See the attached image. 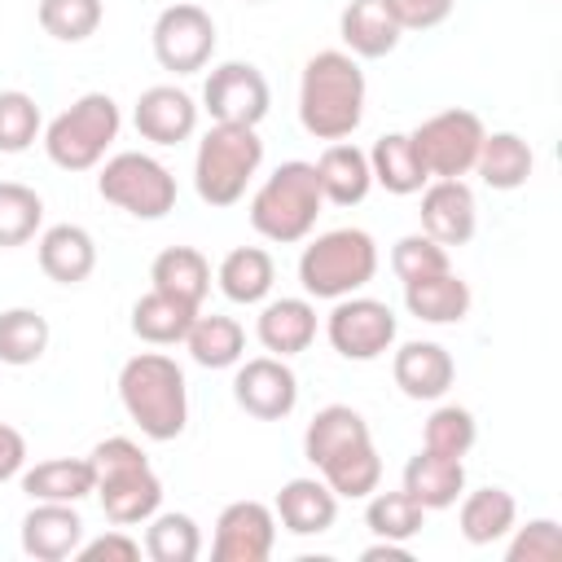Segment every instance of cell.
I'll return each instance as SVG.
<instances>
[{"label": "cell", "mask_w": 562, "mask_h": 562, "mask_svg": "<svg viewBox=\"0 0 562 562\" xmlns=\"http://www.w3.org/2000/svg\"><path fill=\"white\" fill-rule=\"evenodd\" d=\"M364 70L347 48H321L299 79V123L316 140H347L364 119Z\"/></svg>", "instance_id": "6da1fadb"}, {"label": "cell", "mask_w": 562, "mask_h": 562, "mask_svg": "<svg viewBox=\"0 0 562 562\" xmlns=\"http://www.w3.org/2000/svg\"><path fill=\"white\" fill-rule=\"evenodd\" d=\"M119 404L154 443H171L189 426L184 369L162 351H140L119 369Z\"/></svg>", "instance_id": "7a4b0ae2"}, {"label": "cell", "mask_w": 562, "mask_h": 562, "mask_svg": "<svg viewBox=\"0 0 562 562\" xmlns=\"http://www.w3.org/2000/svg\"><path fill=\"white\" fill-rule=\"evenodd\" d=\"M88 461L97 474L101 514L114 527H136V522H149L158 514L162 483L149 470V457L140 452V443H132L127 435H110L88 452Z\"/></svg>", "instance_id": "3957f363"}, {"label": "cell", "mask_w": 562, "mask_h": 562, "mask_svg": "<svg viewBox=\"0 0 562 562\" xmlns=\"http://www.w3.org/2000/svg\"><path fill=\"white\" fill-rule=\"evenodd\" d=\"M325 206L321 180H316V162L290 158L281 162L250 198V228L263 241L277 246H294L316 228V215Z\"/></svg>", "instance_id": "277c9868"}, {"label": "cell", "mask_w": 562, "mask_h": 562, "mask_svg": "<svg viewBox=\"0 0 562 562\" xmlns=\"http://www.w3.org/2000/svg\"><path fill=\"white\" fill-rule=\"evenodd\" d=\"M263 140L255 127L241 123H211L193 154V189L206 206H233L246 198L250 180L259 176Z\"/></svg>", "instance_id": "5b68a950"}, {"label": "cell", "mask_w": 562, "mask_h": 562, "mask_svg": "<svg viewBox=\"0 0 562 562\" xmlns=\"http://www.w3.org/2000/svg\"><path fill=\"white\" fill-rule=\"evenodd\" d=\"M378 272V246L364 228H329L299 255V285L307 299H347Z\"/></svg>", "instance_id": "8992f818"}, {"label": "cell", "mask_w": 562, "mask_h": 562, "mask_svg": "<svg viewBox=\"0 0 562 562\" xmlns=\"http://www.w3.org/2000/svg\"><path fill=\"white\" fill-rule=\"evenodd\" d=\"M123 114L110 92H83L44 127V154L61 171H92L119 140Z\"/></svg>", "instance_id": "52a82bcc"}, {"label": "cell", "mask_w": 562, "mask_h": 562, "mask_svg": "<svg viewBox=\"0 0 562 562\" xmlns=\"http://www.w3.org/2000/svg\"><path fill=\"white\" fill-rule=\"evenodd\" d=\"M97 193L136 220H162L176 206V176L154 154L123 149V154L105 158V167L97 176Z\"/></svg>", "instance_id": "ba28073f"}, {"label": "cell", "mask_w": 562, "mask_h": 562, "mask_svg": "<svg viewBox=\"0 0 562 562\" xmlns=\"http://www.w3.org/2000/svg\"><path fill=\"white\" fill-rule=\"evenodd\" d=\"M483 136H487L483 119L474 110H461V105L439 110V114H430L426 123H417L408 132V140H413V149H417V158H422L430 180H461V176H470Z\"/></svg>", "instance_id": "9c48e42d"}, {"label": "cell", "mask_w": 562, "mask_h": 562, "mask_svg": "<svg viewBox=\"0 0 562 562\" xmlns=\"http://www.w3.org/2000/svg\"><path fill=\"white\" fill-rule=\"evenodd\" d=\"M395 334H400L395 312L369 294L334 299V312L325 316V338L342 360H360V364L378 360L395 347Z\"/></svg>", "instance_id": "30bf717a"}, {"label": "cell", "mask_w": 562, "mask_h": 562, "mask_svg": "<svg viewBox=\"0 0 562 562\" xmlns=\"http://www.w3.org/2000/svg\"><path fill=\"white\" fill-rule=\"evenodd\" d=\"M154 57L162 70L171 75H193L211 61L215 53V22L202 4L193 0H176L154 18Z\"/></svg>", "instance_id": "8fae6325"}, {"label": "cell", "mask_w": 562, "mask_h": 562, "mask_svg": "<svg viewBox=\"0 0 562 562\" xmlns=\"http://www.w3.org/2000/svg\"><path fill=\"white\" fill-rule=\"evenodd\" d=\"M202 105L215 123H241V127H259L268 105H272V92H268V79L259 66L250 61H224L206 75L202 83Z\"/></svg>", "instance_id": "7c38bea8"}, {"label": "cell", "mask_w": 562, "mask_h": 562, "mask_svg": "<svg viewBox=\"0 0 562 562\" xmlns=\"http://www.w3.org/2000/svg\"><path fill=\"white\" fill-rule=\"evenodd\" d=\"M233 400L259 422H281L299 404V378L281 356H241L233 373Z\"/></svg>", "instance_id": "4fadbf2b"}, {"label": "cell", "mask_w": 562, "mask_h": 562, "mask_svg": "<svg viewBox=\"0 0 562 562\" xmlns=\"http://www.w3.org/2000/svg\"><path fill=\"white\" fill-rule=\"evenodd\" d=\"M277 544V514L263 501H233L215 518V562H263Z\"/></svg>", "instance_id": "5bb4252c"}, {"label": "cell", "mask_w": 562, "mask_h": 562, "mask_svg": "<svg viewBox=\"0 0 562 562\" xmlns=\"http://www.w3.org/2000/svg\"><path fill=\"white\" fill-rule=\"evenodd\" d=\"M422 233L439 246H465L479 228L474 189L465 180H426L422 189Z\"/></svg>", "instance_id": "9a60e30c"}, {"label": "cell", "mask_w": 562, "mask_h": 562, "mask_svg": "<svg viewBox=\"0 0 562 562\" xmlns=\"http://www.w3.org/2000/svg\"><path fill=\"white\" fill-rule=\"evenodd\" d=\"M132 123L149 145H180L198 132V101L176 83H154L136 97Z\"/></svg>", "instance_id": "2e32d148"}, {"label": "cell", "mask_w": 562, "mask_h": 562, "mask_svg": "<svg viewBox=\"0 0 562 562\" xmlns=\"http://www.w3.org/2000/svg\"><path fill=\"white\" fill-rule=\"evenodd\" d=\"M83 544V518L66 501H35L22 518V553L35 562H61L75 558Z\"/></svg>", "instance_id": "e0dca14e"}, {"label": "cell", "mask_w": 562, "mask_h": 562, "mask_svg": "<svg viewBox=\"0 0 562 562\" xmlns=\"http://www.w3.org/2000/svg\"><path fill=\"white\" fill-rule=\"evenodd\" d=\"M338 35H342V44H347L351 57L378 61V57H386V53L400 48L404 26H400V18L391 13L386 0H351L338 13Z\"/></svg>", "instance_id": "ac0fdd59"}, {"label": "cell", "mask_w": 562, "mask_h": 562, "mask_svg": "<svg viewBox=\"0 0 562 562\" xmlns=\"http://www.w3.org/2000/svg\"><path fill=\"white\" fill-rule=\"evenodd\" d=\"M391 378L408 400H443L452 391L457 364L439 342H404L391 360Z\"/></svg>", "instance_id": "d6986e66"}, {"label": "cell", "mask_w": 562, "mask_h": 562, "mask_svg": "<svg viewBox=\"0 0 562 562\" xmlns=\"http://www.w3.org/2000/svg\"><path fill=\"white\" fill-rule=\"evenodd\" d=\"M255 338L268 356H299L316 338V307L312 299H268L255 321Z\"/></svg>", "instance_id": "ffe728a7"}, {"label": "cell", "mask_w": 562, "mask_h": 562, "mask_svg": "<svg viewBox=\"0 0 562 562\" xmlns=\"http://www.w3.org/2000/svg\"><path fill=\"white\" fill-rule=\"evenodd\" d=\"M400 487H404L426 514H430V509H448V505H457L461 492H465V465H461L457 457H443V452L422 448V452L408 457Z\"/></svg>", "instance_id": "44dd1931"}, {"label": "cell", "mask_w": 562, "mask_h": 562, "mask_svg": "<svg viewBox=\"0 0 562 562\" xmlns=\"http://www.w3.org/2000/svg\"><path fill=\"white\" fill-rule=\"evenodd\" d=\"M277 522L290 531V536H321L334 527L338 518V496L329 492L325 479H290L281 492H277V505H272Z\"/></svg>", "instance_id": "7402d4cb"}, {"label": "cell", "mask_w": 562, "mask_h": 562, "mask_svg": "<svg viewBox=\"0 0 562 562\" xmlns=\"http://www.w3.org/2000/svg\"><path fill=\"white\" fill-rule=\"evenodd\" d=\"M316 180L325 202L334 206H360L373 189V171H369V154L351 140H329L325 154L316 158Z\"/></svg>", "instance_id": "603a6c76"}, {"label": "cell", "mask_w": 562, "mask_h": 562, "mask_svg": "<svg viewBox=\"0 0 562 562\" xmlns=\"http://www.w3.org/2000/svg\"><path fill=\"white\" fill-rule=\"evenodd\" d=\"M97 268V241L79 224H53L40 233V272L57 285H79Z\"/></svg>", "instance_id": "cb8c5ba5"}, {"label": "cell", "mask_w": 562, "mask_h": 562, "mask_svg": "<svg viewBox=\"0 0 562 562\" xmlns=\"http://www.w3.org/2000/svg\"><path fill=\"white\" fill-rule=\"evenodd\" d=\"M470 303H474V294L452 268L404 285V307L426 325H461L470 316Z\"/></svg>", "instance_id": "d4e9b609"}, {"label": "cell", "mask_w": 562, "mask_h": 562, "mask_svg": "<svg viewBox=\"0 0 562 562\" xmlns=\"http://www.w3.org/2000/svg\"><path fill=\"white\" fill-rule=\"evenodd\" d=\"M149 281H154L149 290H162V294H171L189 307H202V299L211 294V263L193 246H167V250L154 255Z\"/></svg>", "instance_id": "484cf974"}, {"label": "cell", "mask_w": 562, "mask_h": 562, "mask_svg": "<svg viewBox=\"0 0 562 562\" xmlns=\"http://www.w3.org/2000/svg\"><path fill=\"white\" fill-rule=\"evenodd\" d=\"M215 281L224 290L228 303H241V307H255L272 294V281H277V263L263 246H233L220 268H215Z\"/></svg>", "instance_id": "4316f807"}, {"label": "cell", "mask_w": 562, "mask_h": 562, "mask_svg": "<svg viewBox=\"0 0 562 562\" xmlns=\"http://www.w3.org/2000/svg\"><path fill=\"white\" fill-rule=\"evenodd\" d=\"M474 171L487 189H522L536 171V154L531 145L518 136V132H487L483 145H479V158H474Z\"/></svg>", "instance_id": "83f0119b"}, {"label": "cell", "mask_w": 562, "mask_h": 562, "mask_svg": "<svg viewBox=\"0 0 562 562\" xmlns=\"http://www.w3.org/2000/svg\"><path fill=\"white\" fill-rule=\"evenodd\" d=\"M369 439H373L369 435V422L351 404H325L307 422V430H303V457L321 470L329 457H338V452H347L356 443H369Z\"/></svg>", "instance_id": "f1b7e54d"}, {"label": "cell", "mask_w": 562, "mask_h": 562, "mask_svg": "<svg viewBox=\"0 0 562 562\" xmlns=\"http://www.w3.org/2000/svg\"><path fill=\"white\" fill-rule=\"evenodd\" d=\"M22 492L31 501H66V505H79L83 496L97 492V474H92V461L88 457H53V461H40V465L22 470Z\"/></svg>", "instance_id": "f546056e"}, {"label": "cell", "mask_w": 562, "mask_h": 562, "mask_svg": "<svg viewBox=\"0 0 562 562\" xmlns=\"http://www.w3.org/2000/svg\"><path fill=\"white\" fill-rule=\"evenodd\" d=\"M369 171H373V184H382L386 193L395 198H408V193H422L426 189V167L408 140V132H386L373 140L369 149Z\"/></svg>", "instance_id": "4dcf8cb0"}, {"label": "cell", "mask_w": 562, "mask_h": 562, "mask_svg": "<svg viewBox=\"0 0 562 562\" xmlns=\"http://www.w3.org/2000/svg\"><path fill=\"white\" fill-rule=\"evenodd\" d=\"M198 312L202 307H189V303H180L162 290H149L132 303V334L149 347H176V342H184Z\"/></svg>", "instance_id": "1f68e13d"}, {"label": "cell", "mask_w": 562, "mask_h": 562, "mask_svg": "<svg viewBox=\"0 0 562 562\" xmlns=\"http://www.w3.org/2000/svg\"><path fill=\"white\" fill-rule=\"evenodd\" d=\"M184 347L193 356V364L202 369H233L241 356H246V329L241 321L233 316H220V312H198L189 334H184Z\"/></svg>", "instance_id": "d6a6232c"}, {"label": "cell", "mask_w": 562, "mask_h": 562, "mask_svg": "<svg viewBox=\"0 0 562 562\" xmlns=\"http://www.w3.org/2000/svg\"><path fill=\"white\" fill-rule=\"evenodd\" d=\"M518 518V505L505 487H479V492H461V509H457V527L470 544H496L509 536Z\"/></svg>", "instance_id": "836d02e7"}, {"label": "cell", "mask_w": 562, "mask_h": 562, "mask_svg": "<svg viewBox=\"0 0 562 562\" xmlns=\"http://www.w3.org/2000/svg\"><path fill=\"white\" fill-rule=\"evenodd\" d=\"M321 479L329 483V492L338 501H364L369 492H378V483H382V457H378L373 439L369 443H356V448H347L338 457H329L321 465Z\"/></svg>", "instance_id": "e575fe53"}, {"label": "cell", "mask_w": 562, "mask_h": 562, "mask_svg": "<svg viewBox=\"0 0 562 562\" xmlns=\"http://www.w3.org/2000/svg\"><path fill=\"white\" fill-rule=\"evenodd\" d=\"M48 321L35 307H9L0 312V364L9 369H26L48 351Z\"/></svg>", "instance_id": "d590c367"}, {"label": "cell", "mask_w": 562, "mask_h": 562, "mask_svg": "<svg viewBox=\"0 0 562 562\" xmlns=\"http://www.w3.org/2000/svg\"><path fill=\"white\" fill-rule=\"evenodd\" d=\"M364 527L378 536V540H400L408 544L422 527H426V509L400 487V492H369L364 496Z\"/></svg>", "instance_id": "8d00e7d4"}, {"label": "cell", "mask_w": 562, "mask_h": 562, "mask_svg": "<svg viewBox=\"0 0 562 562\" xmlns=\"http://www.w3.org/2000/svg\"><path fill=\"white\" fill-rule=\"evenodd\" d=\"M44 224V202L22 180H0V250L26 246Z\"/></svg>", "instance_id": "74e56055"}, {"label": "cell", "mask_w": 562, "mask_h": 562, "mask_svg": "<svg viewBox=\"0 0 562 562\" xmlns=\"http://www.w3.org/2000/svg\"><path fill=\"white\" fill-rule=\"evenodd\" d=\"M145 553L154 562H193L202 553V531L189 514H176V509H158L145 527Z\"/></svg>", "instance_id": "f35d334b"}, {"label": "cell", "mask_w": 562, "mask_h": 562, "mask_svg": "<svg viewBox=\"0 0 562 562\" xmlns=\"http://www.w3.org/2000/svg\"><path fill=\"white\" fill-rule=\"evenodd\" d=\"M35 18H40L44 35H53L61 44H79V40L97 35L105 9H101V0H40Z\"/></svg>", "instance_id": "ab89813d"}, {"label": "cell", "mask_w": 562, "mask_h": 562, "mask_svg": "<svg viewBox=\"0 0 562 562\" xmlns=\"http://www.w3.org/2000/svg\"><path fill=\"white\" fill-rule=\"evenodd\" d=\"M479 439V422L470 408L461 404H439L430 417H426V430H422V448L430 452H443V457H465Z\"/></svg>", "instance_id": "60d3db41"}, {"label": "cell", "mask_w": 562, "mask_h": 562, "mask_svg": "<svg viewBox=\"0 0 562 562\" xmlns=\"http://www.w3.org/2000/svg\"><path fill=\"white\" fill-rule=\"evenodd\" d=\"M44 119H40V105L31 92H0V154H22L35 145Z\"/></svg>", "instance_id": "b9f144b4"}, {"label": "cell", "mask_w": 562, "mask_h": 562, "mask_svg": "<svg viewBox=\"0 0 562 562\" xmlns=\"http://www.w3.org/2000/svg\"><path fill=\"white\" fill-rule=\"evenodd\" d=\"M391 268L395 277L408 285V281H422V277H435V272H448V246H439L435 237L426 233H408L391 246Z\"/></svg>", "instance_id": "7bdbcfd3"}, {"label": "cell", "mask_w": 562, "mask_h": 562, "mask_svg": "<svg viewBox=\"0 0 562 562\" xmlns=\"http://www.w3.org/2000/svg\"><path fill=\"white\" fill-rule=\"evenodd\" d=\"M509 562H558L562 558V527L553 518H531L527 527H509Z\"/></svg>", "instance_id": "ee69618b"}, {"label": "cell", "mask_w": 562, "mask_h": 562, "mask_svg": "<svg viewBox=\"0 0 562 562\" xmlns=\"http://www.w3.org/2000/svg\"><path fill=\"white\" fill-rule=\"evenodd\" d=\"M79 562H136L140 558V544L127 536V531H105L97 540H83L75 549Z\"/></svg>", "instance_id": "f6af8a7d"}, {"label": "cell", "mask_w": 562, "mask_h": 562, "mask_svg": "<svg viewBox=\"0 0 562 562\" xmlns=\"http://www.w3.org/2000/svg\"><path fill=\"white\" fill-rule=\"evenodd\" d=\"M404 31H430L452 13V0H386Z\"/></svg>", "instance_id": "bcb514c9"}, {"label": "cell", "mask_w": 562, "mask_h": 562, "mask_svg": "<svg viewBox=\"0 0 562 562\" xmlns=\"http://www.w3.org/2000/svg\"><path fill=\"white\" fill-rule=\"evenodd\" d=\"M26 470V439L9 422H0V483L18 479Z\"/></svg>", "instance_id": "7dc6e473"}, {"label": "cell", "mask_w": 562, "mask_h": 562, "mask_svg": "<svg viewBox=\"0 0 562 562\" xmlns=\"http://www.w3.org/2000/svg\"><path fill=\"white\" fill-rule=\"evenodd\" d=\"M360 558H364V562H413V553H408L400 540H373Z\"/></svg>", "instance_id": "c3c4849f"}, {"label": "cell", "mask_w": 562, "mask_h": 562, "mask_svg": "<svg viewBox=\"0 0 562 562\" xmlns=\"http://www.w3.org/2000/svg\"><path fill=\"white\" fill-rule=\"evenodd\" d=\"M246 4H268V0H246Z\"/></svg>", "instance_id": "681fc988"}]
</instances>
